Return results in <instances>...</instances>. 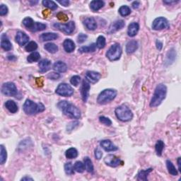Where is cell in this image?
Returning <instances> with one entry per match:
<instances>
[{"instance_id": "6da1fadb", "label": "cell", "mask_w": 181, "mask_h": 181, "mask_svg": "<svg viewBox=\"0 0 181 181\" xmlns=\"http://www.w3.org/2000/svg\"><path fill=\"white\" fill-rule=\"evenodd\" d=\"M57 107L62 112L64 115L73 119H79L81 118V111L77 106L67 101V100H61L57 103Z\"/></svg>"}, {"instance_id": "7a4b0ae2", "label": "cell", "mask_w": 181, "mask_h": 181, "mask_svg": "<svg viewBox=\"0 0 181 181\" xmlns=\"http://www.w3.org/2000/svg\"><path fill=\"white\" fill-rule=\"evenodd\" d=\"M167 87L164 84H160L156 87L153 97L150 102V107L156 108L158 107L163 102L166 96Z\"/></svg>"}, {"instance_id": "3957f363", "label": "cell", "mask_w": 181, "mask_h": 181, "mask_svg": "<svg viewBox=\"0 0 181 181\" xmlns=\"http://www.w3.org/2000/svg\"><path fill=\"white\" fill-rule=\"evenodd\" d=\"M23 109L25 113L29 115H36L45 110V106L41 103H34L30 99H27L24 103Z\"/></svg>"}, {"instance_id": "277c9868", "label": "cell", "mask_w": 181, "mask_h": 181, "mask_svg": "<svg viewBox=\"0 0 181 181\" xmlns=\"http://www.w3.org/2000/svg\"><path fill=\"white\" fill-rule=\"evenodd\" d=\"M115 113L118 119L122 122H129L133 118L132 112L125 105H121L117 107Z\"/></svg>"}, {"instance_id": "5b68a950", "label": "cell", "mask_w": 181, "mask_h": 181, "mask_svg": "<svg viewBox=\"0 0 181 181\" xmlns=\"http://www.w3.org/2000/svg\"><path fill=\"white\" fill-rule=\"evenodd\" d=\"M117 91L115 89H105L98 95L97 98V102L98 104L105 105L111 102L117 96Z\"/></svg>"}, {"instance_id": "8992f818", "label": "cell", "mask_w": 181, "mask_h": 181, "mask_svg": "<svg viewBox=\"0 0 181 181\" xmlns=\"http://www.w3.org/2000/svg\"><path fill=\"white\" fill-rule=\"evenodd\" d=\"M122 55V48L119 43H114L110 46L106 52V57L110 61H117L120 60Z\"/></svg>"}, {"instance_id": "52a82bcc", "label": "cell", "mask_w": 181, "mask_h": 181, "mask_svg": "<svg viewBox=\"0 0 181 181\" xmlns=\"http://www.w3.org/2000/svg\"><path fill=\"white\" fill-rule=\"evenodd\" d=\"M57 95L64 97H70L74 94V89L70 85L66 83H62L58 85L55 90Z\"/></svg>"}, {"instance_id": "ba28073f", "label": "cell", "mask_w": 181, "mask_h": 181, "mask_svg": "<svg viewBox=\"0 0 181 181\" xmlns=\"http://www.w3.org/2000/svg\"><path fill=\"white\" fill-rule=\"evenodd\" d=\"M2 93L6 96H16L18 94V90L14 83L6 82L2 86Z\"/></svg>"}, {"instance_id": "9c48e42d", "label": "cell", "mask_w": 181, "mask_h": 181, "mask_svg": "<svg viewBox=\"0 0 181 181\" xmlns=\"http://www.w3.org/2000/svg\"><path fill=\"white\" fill-rule=\"evenodd\" d=\"M170 24L168 20L164 17H158L154 20L152 23V28L155 31H160L163 29H168Z\"/></svg>"}, {"instance_id": "30bf717a", "label": "cell", "mask_w": 181, "mask_h": 181, "mask_svg": "<svg viewBox=\"0 0 181 181\" xmlns=\"http://www.w3.org/2000/svg\"><path fill=\"white\" fill-rule=\"evenodd\" d=\"M54 27L58 30L65 33L67 35H71L75 29V24L74 21H70L66 24H62L59 23L54 24Z\"/></svg>"}, {"instance_id": "8fae6325", "label": "cell", "mask_w": 181, "mask_h": 181, "mask_svg": "<svg viewBox=\"0 0 181 181\" xmlns=\"http://www.w3.org/2000/svg\"><path fill=\"white\" fill-rule=\"evenodd\" d=\"M104 162L107 166L113 168L119 166L122 163L121 160L113 154H109V155L106 156L104 158Z\"/></svg>"}, {"instance_id": "7c38bea8", "label": "cell", "mask_w": 181, "mask_h": 181, "mask_svg": "<svg viewBox=\"0 0 181 181\" xmlns=\"http://www.w3.org/2000/svg\"><path fill=\"white\" fill-rule=\"evenodd\" d=\"M125 26V23L123 20H118V21L110 24L108 30V34H113V33L117 32L120 29L124 28Z\"/></svg>"}, {"instance_id": "4fadbf2b", "label": "cell", "mask_w": 181, "mask_h": 181, "mask_svg": "<svg viewBox=\"0 0 181 181\" xmlns=\"http://www.w3.org/2000/svg\"><path fill=\"white\" fill-rule=\"evenodd\" d=\"M16 42L20 46H24L29 41V36L26 33L23 31H18L15 37Z\"/></svg>"}, {"instance_id": "5bb4252c", "label": "cell", "mask_w": 181, "mask_h": 181, "mask_svg": "<svg viewBox=\"0 0 181 181\" xmlns=\"http://www.w3.org/2000/svg\"><path fill=\"white\" fill-rule=\"evenodd\" d=\"M91 89V85L86 80H84L83 82H82L81 88V95L82 100L84 103L87 101L89 98V91H90Z\"/></svg>"}, {"instance_id": "9a60e30c", "label": "cell", "mask_w": 181, "mask_h": 181, "mask_svg": "<svg viewBox=\"0 0 181 181\" xmlns=\"http://www.w3.org/2000/svg\"><path fill=\"white\" fill-rule=\"evenodd\" d=\"M100 77H101V75H100V73L93 71H88L86 73V75H85L86 81L91 82L92 84H95L98 82L100 79Z\"/></svg>"}, {"instance_id": "2e32d148", "label": "cell", "mask_w": 181, "mask_h": 181, "mask_svg": "<svg viewBox=\"0 0 181 181\" xmlns=\"http://www.w3.org/2000/svg\"><path fill=\"white\" fill-rule=\"evenodd\" d=\"M100 147L104 149L106 151L110 152V151H117L118 148L109 139H105L102 140L100 143Z\"/></svg>"}, {"instance_id": "e0dca14e", "label": "cell", "mask_w": 181, "mask_h": 181, "mask_svg": "<svg viewBox=\"0 0 181 181\" xmlns=\"http://www.w3.org/2000/svg\"><path fill=\"white\" fill-rule=\"evenodd\" d=\"M1 47L5 51H10L12 48V44L5 33L1 35Z\"/></svg>"}, {"instance_id": "ac0fdd59", "label": "cell", "mask_w": 181, "mask_h": 181, "mask_svg": "<svg viewBox=\"0 0 181 181\" xmlns=\"http://www.w3.org/2000/svg\"><path fill=\"white\" fill-rule=\"evenodd\" d=\"M51 62L49 60L44 59L42 60L41 61L39 62L38 66H39V71L41 73H45L50 70L51 68Z\"/></svg>"}, {"instance_id": "d6986e66", "label": "cell", "mask_w": 181, "mask_h": 181, "mask_svg": "<svg viewBox=\"0 0 181 181\" xmlns=\"http://www.w3.org/2000/svg\"><path fill=\"white\" fill-rule=\"evenodd\" d=\"M84 24L86 28H88L89 31H94L97 28L96 21L93 17L86 18L84 21Z\"/></svg>"}, {"instance_id": "ffe728a7", "label": "cell", "mask_w": 181, "mask_h": 181, "mask_svg": "<svg viewBox=\"0 0 181 181\" xmlns=\"http://www.w3.org/2000/svg\"><path fill=\"white\" fill-rule=\"evenodd\" d=\"M139 30V25L138 23L133 22L131 23L128 26L127 29V34L129 37H134L137 34L138 31Z\"/></svg>"}, {"instance_id": "44dd1931", "label": "cell", "mask_w": 181, "mask_h": 181, "mask_svg": "<svg viewBox=\"0 0 181 181\" xmlns=\"http://www.w3.org/2000/svg\"><path fill=\"white\" fill-rule=\"evenodd\" d=\"M138 47H139V45L137 41L135 40L129 41L126 45V52L127 54H132L137 50Z\"/></svg>"}, {"instance_id": "7402d4cb", "label": "cell", "mask_w": 181, "mask_h": 181, "mask_svg": "<svg viewBox=\"0 0 181 181\" xmlns=\"http://www.w3.org/2000/svg\"><path fill=\"white\" fill-rule=\"evenodd\" d=\"M63 48L67 52H72L75 50V43L72 40L65 39L63 42Z\"/></svg>"}, {"instance_id": "603a6c76", "label": "cell", "mask_w": 181, "mask_h": 181, "mask_svg": "<svg viewBox=\"0 0 181 181\" xmlns=\"http://www.w3.org/2000/svg\"><path fill=\"white\" fill-rule=\"evenodd\" d=\"M53 70L57 72L64 73L67 70V66L64 62L62 61H57L53 64Z\"/></svg>"}, {"instance_id": "cb8c5ba5", "label": "cell", "mask_w": 181, "mask_h": 181, "mask_svg": "<svg viewBox=\"0 0 181 181\" xmlns=\"http://www.w3.org/2000/svg\"><path fill=\"white\" fill-rule=\"evenodd\" d=\"M58 38V35L55 33H45L40 35V39L41 41H54Z\"/></svg>"}, {"instance_id": "d4e9b609", "label": "cell", "mask_w": 181, "mask_h": 181, "mask_svg": "<svg viewBox=\"0 0 181 181\" xmlns=\"http://www.w3.org/2000/svg\"><path fill=\"white\" fill-rule=\"evenodd\" d=\"M5 107L12 113H16L19 110V107H18L16 103L12 100H9L5 103Z\"/></svg>"}, {"instance_id": "484cf974", "label": "cell", "mask_w": 181, "mask_h": 181, "mask_svg": "<svg viewBox=\"0 0 181 181\" xmlns=\"http://www.w3.org/2000/svg\"><path fill=\"white\" fill-rule=\"evenodd\" d=\"M105 5V2L101 0H93L91 2L90 8L93 12H98L100 9L103 8Z\"/></svg>"}, {"instance_id": "4316f807", "label": "cell", "mask_w": 181, "mask_h": 181, "mask_svg": "<svg viewBox=\"0 0 181 181\" xmlns=\"http://www.w3.org/2000/svg\"><path fill=\"white\" fill-rule=\"evenodd\" d=\"M152 171H153L152 168H148L147 170H144V171H140L137 174V179L138 180L147 181V179H148L149 174Z\"/></svg>"}, {"instance_id": "83f0119b", "label": "cell", "mask_w": 181, "mask_h": 181, "mask_svg": "<svg viewBox=\"0 0 181 181\" xmlns=\"http://www.w3.org/2000/svg\"><path fill=\"white\" fill-rule=\"evenodd\" d=\"M96 50V45L95 43H91L88 46L81 47L79 49V52L81 53H88V52H93Z\"/></svg>"}, {"instance_id": "f1b7e54d", "label": "cell", "mask_w": 181, "mask_h": 181, "mask_svg": "<svg viewBox=\"0 0 181 181\" xmlns=\"http://www.w3.org/2000/svg\"><path fill=\"white\" fill-rule=\"evenodd\" d=\"M84 162L85 169H86L89 173H93V171H94V168H93L92 161L91 160V158L89 157H85L84 159Z\"/></svg>"}, {"instance_id": "f546056e", "label": "cell", "mask_w": 181, "mask_h": 181, "mask_svg": "<svg viewBox=\"0 0 181 181\" xmlns=\"http://www.w3.org/2000/svg\"><path fill=\"white\" fill-rule=\"evenodd\" d=\"M164 147H165V144L163 141H161V140L157 141V142H156V144L155 145V150H156V154H157V156H161L162 155V153H163V151H164Z\"/></svg>"}, {"instance_id": "4dcf8cb0", "label": "cell", "mask_w": 181, "mask_h": 181, "mask_svg": "<svg viewBox=\"0 0 181 181\" xmlns=\"http://www.w3.org/2000/svg\"><path fill=\"white\" fill-rule=\"evenodd\" d=\"M44 48L48 51V52L54 54L58 51V47L56 45L55 43H52V42H48L44 45Z\"/></svg>"}, {"instance_id": "1f68e13d", "label": "cell", "mask_w": 181, "mask_h": 181, "mask_svg": "<svg viewBox=\"0 0 181 181\" xmlns=\"http://www.w3.org/2000/svg\"><path fill=\"white\" fill-rule=\"evenodd\" d=\"M166 167L168 173L172 176H178V171L176 170L175 166H174L173 163H172L170 160L166 161Z\"/></svg>"}, {"instance_id": "d6a6232c", "label": "cell", "mask_w": 181, "mask_h": 181, "mask_svg": "<svg viewBox=\"0 0 181 181\" xmlns=\"http://www.w3.org/2000/svg\"><path fill=\"white\" fill-rule=\"evenodd\" d=\"M66 157L69 159H72L75 158L78 156V151L75 148H70L66 151L65 152Z\"/></svg>"}, {"instance_id": "836d02e7", "label": "cell", "mask_w": 181, "mask_h": 181, "mask_svg": "<svg viewBox=\"0 0 181 181\" xmlns=\"http://www.w3.org/2000/svg\"><path fill=\"white\" fill-rule=\"evenodd\" d=\"M47 28L46 24H42V23H39V22H35L34 25L31 29V31L32 32H37V31H41L45 30Z\"/></svg>"}, {"instance_id": "e575fe53", "label": "cell", "mask_w": 181, "mask_h": 181, "mask_svg": "<svg viewBox=\"0 0 181 181\" xmlns=\"http://www.w3.org/2000/svg\"><path fill=\"white\" fill-rule=\"evenodd\" d=\"M0 149H1V153H0V164L2 165L4 164V163L6 161V158H7V152L3 145L0 146Z\"/></svg>"}, {"instance_id": "d590c367", "label": "cell", "mask_w": 181, "mask_h": 181, "mask_svg": "<svg viewBox=\"0 0 181 181\" xmlns=\"http://www.w3.org/2000/svg\"><path fill=\"white\" fill-rule=\"evenodd\" d=\"M40 58H41V55H40L39 52H33L30 55L28 56L27 61L29 63H33V62L38 61Z\"/></svg>"}, {"instance_id": "8d00e7d4", "label": "cell", "mask_w": 181, "mask_h": 181, "mask_svg": "<svg viewBox=\"0 0 181 181\" xmlns=\"http://www.w3.org/2000/svg\"><path fill=\"white\" fill-rule=\"evenodd\" d=\"M22 23H23V25L25 26L26 28H28V30L30 31L31 29L32 28L33 25H34L35 22L33 21L32 18L26 17L23 20V22H22Z\"/></svg>"}, {"instance_id": "74e56055", "label": "cell", "mask_w": 181, "mask_h": 181, "mask_svg": "<svg viewBox=\"0 0 181 181\" xmlns=\"http://www.w3.org/2000/svg\"><path fill=\"white\" fill-rule=\"evenodd\" d=\"M42 5L45 7L50 9L51 10H55L57 9V5L55 2L53 1H48V0H44L42 2Z\"/></svg>"}, {"instance_id": "f35d334b", "label": "cell", "mask_w": 181, "mask_h": 181, "mask_svg": "<svg viewBox=\"0 0 181 181\" xmlns=\"http://www.w3.org/2000/svg\"><path fill=\"white\" fill-rule=\"evenodd\" d=\"M120 14L122 16H129L131 14V9L128 6H122L118 10Z\"/></svg>"}, {"instance_id": "ab89813d", "label": "cell", "mask_w": 181, "mask_h": 181, "mask_svg": "<svg viewBox=\"0 0 181 181\" xmlns=\"http://www.w3.org/2000/svg\"><path fill=\"white\" fill-rule=\"evenodd\" d=\"M176 55V53L175 50H174V49H171V50H169V52L167 55V57H166L167 63L168 64L173 63L174 60H175Z\"/></svg>"}, {"instance_id": "60d3db41", "label": "cell", "mask_w": 181, "mask_h": 181, "mask_svg": "<svg viewBox=\"0 0 181 181\" xmlns=\"http://www.w3.org/2000/svg\"><path fill=\"white\" fill-rule=\"evenodd\" d=\"M106 41L104 36H103V35H100V36L98 37L96 45V47L98 49L104 48L105 46H106Z\"/></svg>"}, {"instance_id": "b9f144b4", "label": "cell", "mask_w": 181, "mask_h": 181, "mask_svg": "<svg viewBox=\"0 0 181 181\" xmlns=\"http://www.w3.org/2000/svg\"><path fill=\"white\" fill-rule=\"evenodd\" d=\"M64 171H65L67 175H72L74 173V168L73 165L71 162L66 163L64 165Z\"/></svg>"}, {"instance_id": "7bdbcfd3", "label": "cell", "mask_w": 181, "mask_h": 181, "mask_svg": "<svg viewBox=\"0 0 181 181\" xmlns=\"http://www.w3.org/2000/svg\"><path fill=\"white\" fill-rule=\"evenodd\" d=\"M74 171H77V173H83L85 171L84 164H83L81 161H77L74 164Z\"/></svg>"}, {"instance_id": "ee69618b", "label": "cell", "mask_w": 181, "mask_h": 181, "mask_svg": "<svg viewBox=\"0 0 181 181\" xmlns=\"http://www.w3.org/2000/svg\"><path fill=\"white\" fill-rule=\"evenodd\" d=\"M38 48V44L34 41H31L25 47V50L26 52H33L36 50Z\"/></svg>"}, {"instance_id": "f6af8a7d", "label": "cell", "mask_w": 181, "mask_h": 181, "mask_svg": "<svg viewBox=\"0 0 181 181\" xmlns=\"http://www.w3.org/2000/svg\"><path fill=\"white\" fill-rule=\"evenodd\" d=\"M80 81H81V77L78 75H74L71 78L70 83L74 86H77L79 85Z\"/></svg>"}, {"instance_id": "bcb514c9", "label": "cell", "mask_w": 181, "mask_h": 181, "mask_svg": "<svg viewBox=\"0 0 181 181\" xmlns=\"http://www.w3.org/2000/svg\"><path fill=\"white\" fill-rule=\"evenodd\" d=\"M99 120L102 124H103L106 126H110L112 125L111 120L109 119L108 118L105 117V116H100V117L99 118Z\"/></svg>"}, {"instance_id": "7dc6e473", "label": "cell", "mask_w": 181, "mask_h": 181, "mask_svg": "<svg viewBox=\"0 0 181 181\" xmlns=\"http://www.w3.org/2000/svg\"><path fill=\"white\" fill-rule=\"evenodd\" d=\"M79 122L78 121L71 122L70 123H69L67 125V132L72 131L76 128V127H77L78 126H79Z\"/></svg>"}, {"instance_id": "c3c4849f", "label": "cell", "mask_w": 181, "mask_h": 181, "mask_svg": "<svg viewBox=\"0 0 181 181\" xmlns=\"http://www.w3.org/2000/svg\"><path fill=\"white\" fill-rule=\"evenodd\" d=\"M57 19L62 21H68V16L63 12H59L57 14Z\"/></svg>"}, {"instance_id": "681fc988", "label": "cell", "mask_w": 181, "mask_h": 181, "mask_svg": "<svg viewBox=\"0 0 181 181\" xmlns=\"http://www.w3.org/2000/svg\"><path fill=\"white\" fill-rule=\"evenodd\" d=\"M9 9L8 7L4 4H1L0 6V15L1 16H5L8 14Z\"/></svg>"}, {"instance_id": "f907efd6", "label": "cell", "mask_w": 181, "mask_h": 181, "mask_svg": "<svg viewBox=\"0 0 181 181\" xmlns=\"http://www.w3.org/2000/svg\"><path fill=\"white\" fill-rule=\"evenodd\" d=\"M87 38H88L87 35L84 34V33H80L77 36V42H79V43H83L84 42L86 41Z\"/></svg>"}, {"instance_id": "816d5d0a", "label": "cell", "mask_w": 181, "mask_h": 181, "mask_svg": "<svg viewBox=\"0 0 181 181\" xmlns=\"http://www.w3.org/2000/svg\"><path fill=\"white\" fill-rule=\"evenodd\" d=\"M48 77L50 79H52V80H57L60 77V74H58L57 72H52L49 74L48 75Z\"/></svg>"}, {"instance_id": "f5cc1de1", "label": "cell", "mask_w": 181, "mask_h": 181, "mask_svg": "<svg viewBox=\"0 0 181 181\" xmlns=\"http://www.w3.org/2000/svg\"><path fill=\"white\" fill-rule=\"evenodd\" d=\"M103 156V153L102 151L100 150V149L97 147L96 149H95V157L97 160H100V158H102Z\"/></svg>"}, {"instance_id": "db71d44e", "label": "cell", "mask_w": 181, "mask_h": 181, "mask_svg": "<svg viewBox=\"0 0 181 181\" xmlns=\"http://www.w3.org/2000/svg\"><path fill=\"white\" fill-rule=\"evenodd\" d=\"M57 2L64 6H68L70 4V2L68 0H62V1H58Z\"/></svg>"}, {"instance_id": "11a10c76", "label": "cell", "mask_w": 181, "mask_h": 181, "mask_svg": "<svg viewBox=\"0 0 181 181\" xmlns=\"http://www.w3.org/2000/svg\"><path fill=\"white\" fill-rule=\"evenodd\" d=\"M156 48H157V49L158 50H161V49L163 48V43L161 41H156Z\"/></svg>"}, {"instance_id": "9f6ffc18", "label": "cell", "mask_w": 181, "mask_h": 181, "mask_svg": "<svg viewBox=\"0 0 181 181\" xmlns=\"http://www.w3.org/2000/svg\"><path fill=\"white\" fill-rule=\"evenodd\" d=\"M139 4H140L139 2L135 1V2H133L132 4V7H133L134 9H138V8H139Z\"/></svg>"}, {"instance_id": "6f0895ef", "label": "cell", "mask_w": 181, "mask_h": 181, "mask_svg": "<svg viewBox=\"0 0 181 181\" xmlns=\"http://www.w3.org/2000/svg\"><path fill=\"white\" fill-rule=\"evenodd\" d=\"M36 83L40 86H42L43 85V79L42 78H38V79H36Z\"/></svg>"}, {"instance_id": "680465c9", "label": "cell", "mask_w": 181, "mask_h": 181, "mask_svg": "<svg viewBox=\"0 0 181 181\" xmlns=\"http://www.w3.org/2000/svg\"><path fill=\"white\" fill-rule=\"evenodd\" d=\"M42 14H43L45 17L47 18L49 15L50 14V12L49 10H45V11H43V12H42Z\"/></svg>"}, {"instance_id": "91938a15", "label": "cell", "mask_w": 181, "mask_h": 181, "mask_svg": "<svg viewBox=\"0 0 181 181\" xmlns=\"http://www.w3.org/2000/svg\"><path fill=\"white\" fill-rule=\"evenodd\" d=\"M180 164H181V158H178V170L179 171L181 172V167H180Z\"/></svg>"}, {"instance_id": "94428289", "label": "cell", "mask_w": 181, "mask_h": 181, "mask_svg": "<svg viewBox=\"0 0 181 181\" xmlns=\"http://www.w3.org/2000/svg\"><path fill=\"white\" fill-rule=\"evenodd\" d=\"M178 2H176V1H164V3L166 4H175V3H177Z\"/></svg>"}, {"instance_id": "6125c7cd", "label": "cell", "mask_w": 181, "mask_h": 181, "mask_svg": "<svg viewBox=\"0 0 181 181\" xmlns=\"http://www.w3.org/2000/svg\"><path fill=\"white\" fill-rule=\"evenodd\" d=\"M21 180H33L32 178L28 177V176H26V177H24L21 178Z\"/></svg>"}, {"instance_id": "be15d7a7", "label": "cell", "mask_w": 181, "mask_h": 181, "mask_svg": "<svg viewBox=\"0 0 181 181\" xmlns=\"http://www.w3.org/2000/svg\"><path fill=\"white\" fill-rule=\"evenodd\" d=\"M30 2V3L31 4V5H32V6L35 5V4H36L38 3V1H35V2H33V1H30V2Z\"/></svg>"}]
</instances>
